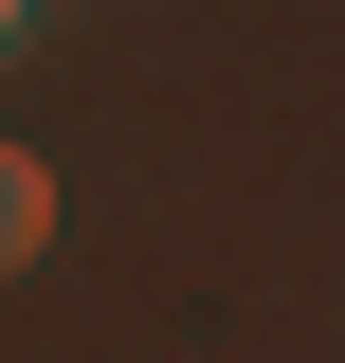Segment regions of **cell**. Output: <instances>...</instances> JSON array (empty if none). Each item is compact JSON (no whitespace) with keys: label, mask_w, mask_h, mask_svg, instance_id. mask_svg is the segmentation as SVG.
Here are the masks:
<instances>
[{"label":"cell","mask_w":345,"mask_h":363,"mask_svg":"<svg viewBox=\"0 0 345 363\" xmlns=\"http://www.w3.org/2000/svg\"><path fill=\"white\" fill-rule=\"evenodd\" d=\"M37 236H55V164L0 128V272H37Z\"/></svg>","instance_id":"obj_1"},{"label":"cell","mask_w":345,"mask_h":363,"mask_svg":"<svg viewBox=\"0 0 345 363\" xmlns=\"http://www.w3.org/2000/svg\"><path fill=\"white\" fill-rule=\"evenodd\" d=\"M0 55H18V0H0Z\"/></svg>","instance_id":"obj_2"}]
</instances>
